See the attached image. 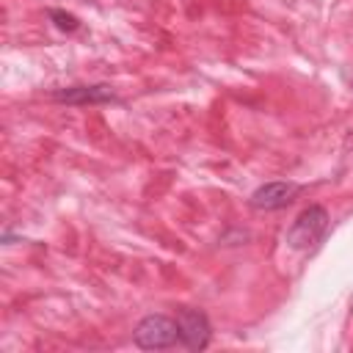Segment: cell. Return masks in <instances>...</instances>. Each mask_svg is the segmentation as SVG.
I'll return each mask as SVG.
<instances>
[{
    "mask_svg": "<svg viewBox=\"0 0 353 353\" xmlns=\"http://www.w3.org/2000/svg\"><path fill=\"white\" fill-rule=\"evenodd\" d=\"M132 342L141 350H165L179 342V323L168 314H146L132 331Z\"/></svg>",
    "mask_w": 353,
    "mask_h": 353,
    "instance_id": "obj_2",
    "label": "cell"
},
{
    "mask_svg": "<svg viewBox=\"0 0 353 353\" xmlns=\"http://www.w3.org/2000/svg\"><path fill=\"white\" fill-rule=\"evenodd\" d=\"M328 210L323 204H309L306 210L298 212V218L292 221V226L287 229V245L292 251H312L328 232Z\"/></svg>",
    "mask_w": 353,
    "mask_h": 353,
    "instance_id": "obj_1",
    "label": "cell"
},
{
    "mask_svg": "<svg viewBox=\"0 0 353 353\" xmlns=\"http://www.w3.org/2000/svg\"><path fill=\"white\" fill-rule=\"evenodd\" d=\"M298 193H301V185H298V182H281V179H276V182H265V185H259V188L251 193L248 204H251L254 210H265V212H270V210H281V207H287Z\"/></svg>",
    "mask_w": 353,
    "mask_h": 353,
    "instance_id": "obj_4",
    "label": "cell"
},
{
    "mask_svg": "<svg viewBox=\"0 0 353 353\" xmlns=\"http://www.w3.org/2000/svg\"><path fill=\"white\" fill-rule=\"evenodd\" d=\"M55 102L63 105H105V102H116V91L108 83H91V85H69V88H58L52 91Z\"/></svg>",
    "mask_w": 353,
    "mask_h": 353,
    "instance_id": "obj_5",
    "label": "cell"
},
{
    "mask_svg": "<svg viewBox=\"0 0 353 353\" xmlns=\"http://www.w3.org/2000/svg\"><path fill=\"white\" fill-rule=\"evenodd\" d=\"M176 323H179V342L190 350H204L210 345V336H212V328H210V320L201 309L196 306H182L176 312Z\"/></svg>",
    "mask_w": 353,
    "mask_h": 353,
    "instance_id": "obj_3",
    "label": "cell"
},
{
    "mask_svg": "<svg viewBox=\"0 0 353 353\" xmlns=\"http://www.w3.org/2000/svg\"><path fill=\"white\" fill-rule=\"evenodd\" d=\"M47 17L55 22V28L58 30H63V33H74L77 28H80V19L74 17V14H69V11H61V8H47Z\"/></svg>",
    "mask_w": 353,
    "mask_h": 353,
    "instance_id": "obj_6",
    "label": "cell"
}]
</instances>
